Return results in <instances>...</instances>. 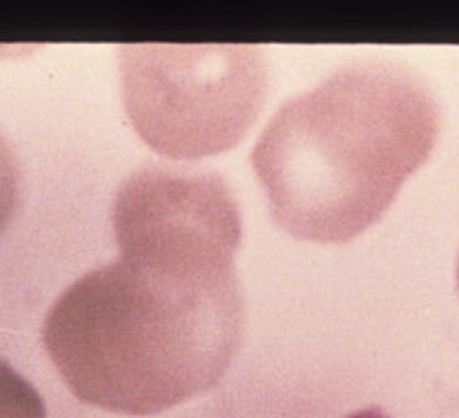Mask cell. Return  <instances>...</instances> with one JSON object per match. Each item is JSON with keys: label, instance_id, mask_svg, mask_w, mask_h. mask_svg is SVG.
<instances>
[{"label": "cell", "instance_id": "3957f363", "mask_svg": "<svg viewBox=\"0 0 459 418\" xmlns=\"http://www.w3.org/2000/svg\"><path fill=\"white\" fill-rule=\"evenodd\" d=\"M122 103L137 135L172 160L229 151L257 120L268 59L257 44H122Z\"/></svg>", "mask_w": 459, "mask_h": 418}, {"label": "cell", "instance_id": "8992f818", "mask_svg": "<svg viewBox=\"0 0 459 418\" xmlns=\"http://www.w3.org/2000/svg\"><path fill=\"white\" fill-rule=\"evenodd\" d=\"M455 279H457V292H459V253H457V268H455Z\"/></svg>", "mask_w": 459, "mask_h": 418}, {"label": "cell", "instance_id": "6da1fadb", "mask_svg": "<svg viewBox=\"0 0 459 418\" xmlns=\"http://www.w3.org/2000/svg\"><path fill=\"white\" fill-rule=\"evenodd\" d=\"M120 257L59 294L46 353L79 401L152 416L221 384L244 335L236 253L116 239Z\"/></svg>", "mask_w": 459, "mask_h": 418}, {"label": "cell", "instance_id": "5b68a950", "mask_svg": "<svg viewBox=\"0 0 459 418\" xmlns=\"http://www.w3.org/2000/svg\"><path fill=\"white\" fill-rule=\"evenodd\" d=\"M20 196V166L18 157L0 134V231L12 221Z\"/></svg>", "mask_w": 459, "mask_h": 418}, {"label": "cell", "instance_id": "277c9868", "mask_svg": "<svg viewBox=\"0 0 459 418\" xmlns=\"http://www.w3.org/2000/svg\"><path fill=\"white\" fill-rule=\"evenodd\" d=\"M0 418H46V404L24 375L0 358Z\"/></svg>", "mask_w": 459, "mask_h": 418}, {"label": "cell", "instance_id": "7a4b0ae2", "mask_svg": "<svg viewBox=\"0 0 459 418\" xmlns=\"http://www.w3.org/2000/svg\"><path fill=\"white\" fill-rule=\"evenodd\" d=\"M437 134L440 107L420 74L361 59L279 107L251 161L283 231L342 244L390 209Z\"/></svg>", "mask_w": 459, "mask_h": 418}]
</instances>
